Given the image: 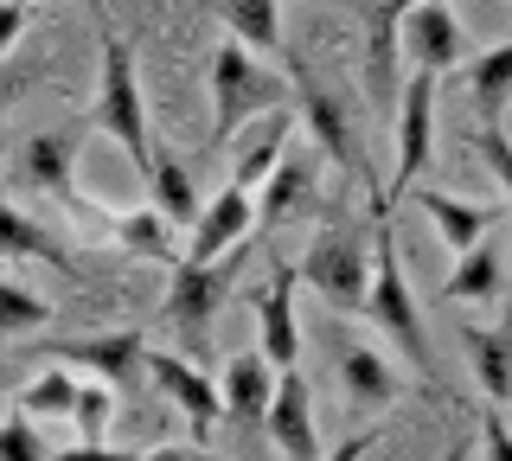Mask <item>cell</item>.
<instances>
[{"label": "cell", "instance_id": "277c9868", "mask_svg": "<svg viewBox=\"0 0 512 461\" xmlns=\"http://www.w3.org/2000/svg\"><path fill=\"white\" fill-rule=\"evenodd\" d=\"M372 250H378V231H359L352 218H327V231L301 250L295 269L333 314H365V295H372Z\"/></svg>", "mask_w": 512, "mask_h": 461}, {"label": "cell", "instance_id": "83f0119b", "mask_svg": "<svg viewBox=\"0 0 512 461\" xmlns=\"http://www.w3.org/2000/svg\"><path fill=\"white\" fill-rule=\"evenodd\" d=\"M45 321H52V308H45L32 289H20V282L0 289V327H7V333H32V327H45Z\"/></svg>", "mask_w": 512, "mask_h": 461}, {"label": "cell", "instance_id": "4dcf8cb0", "mask_svg": "<svg viewBox=\"0 0 512 461\" xmlns=\"http://www.w3.org/2000/svg\"><path fill=\"white\" fill-rule=\"evenodd\" d=\"M474 148H480L487 173L506 186V199H512V135H506V129H480V135H474Z\"/></svg>", "mask_w": 512, "mask_h": 461}, {"label": "cell", "instance_id": "8992f818", "mask_svg": "<svg viewBox=\"0 0 512 461\" xmlns=\"http://www.w3.org/2000/svg\"><path fill=\"white\" fill-rule=\"evenodd\" d=\"M295 103H301V122H308V141H314V148L327 154V161L340 167V173H352V180H359L372 199H384V186L372 180V167H365L359 135H352V109L333 97V90H320L301 65H295Z\"/></svg>", "mask_w": 512, "mask_h": 461}, {"label": "cell", "instance_id": "30bf717a", "mask_svg": "<svg viewBox=\"0 0 512 461\" xmlns=\"http://www.w3.org/2000/svg\"><path fill=\"white\" fill-rule=\"evenodd\" d=\"M461 52H468V33H461V20L448 13V0H423V7L404 20V58L410 71H461Z\"/></svg>", "mask_w": 512, "mask_h": 461}, {"label": "cell", "instance_id": "4fadbf2b", "mask_svg": "<svg viewBox=\"0 0 512 461\" xmlns=\"http://www.w3.org/2000/svg\"><path fill=\"white\" fill-rule=\"evenodd\" d=\"M276 391H282V372L276 359L263 353V346H250V353H237L224 365V417L231 423H269V410H276Z\"/></svg>", "mask_w": 512, "mask_h": 461}, {"label": "cell", "instance_id": "3957f363", "mask_svg": "<svg viewBox=\"0 0 512 461\" xmlns=\"http://www.w3.org/2000/svg\"><path fill=\"white\" fill-rule=\"evenodd\" d=\"M205 77H212V148H231L237 129H250L256 116H276L288 103V84L263 58H250V45L237 39L212 45V71Z\"/></svg>", "mask_w": 512, "mask_h": 461}, {"label": "cell", "instance_id": "d6986e66", "mask_svg": "<svg viewBox=\"0 0 512 461\" xmlns=\"http://www.w3.org/2000/svg\"><path fill=\"white\" fill-rule=\"evenodd\" d=\"M288 109H276V116H263V129L250 135V148L237 154V167H231V186H244V193H263L269 180H276V167L288 161Z\"/></svg>", "mask_w": 512, "mask_h": 461}, {"label": "cell", "instance_id": "8fae6325", "mask_svg": "<svg viewBox=\"0 0 512 461\" xmlns=\"http://www.w3.org/2000/svg\"><path fill=\"white\" fill-rule=\"evenodd\" d=\"M295 282L301 269L295 263H276L269 269V289L256 301V346L276 359V372H295L301 365V327H295Z\"/></svg>", "mask_w": 512, "mask_h": 461}, {"label": "cell", "instance_id": "6da1fadb", "mask_svg": "<svg viewBox=\"0 0 512 461\" xmlns=\"http://www.w3.org/2000/svg\"><path fill=\"white\" fill-rule=\"evenodd\" d=\"M90 122H96L109 141H122V154H128L141 173H148V161H154L148 97H141V71H135L128 39L109 33V26H96V103H90Z\"/></svg>", "mask_w": 512, "mask_h": 461}, {"label": "cell", "instance_id": "ffe728a7", "mask_svg": "<svg viewBox=\"0 0 512 461\" xmlns=\"http://www.w3.org/2000/svg\"><path fill=\"white\" fill-rule=\"evenodd\" d=\"M468 97H474L480 129H500V116L512 103V45H493V52L468 58Z\"/></svg>", "mask_w": 512, "mask_h": 461}, {"label": "cell", "instance_id": "5bb4252c", "mask_svg": "<svg viewBox=\"0 0 512 461\" xmlns=\"http://www.w3.org/2000/svg\"><path fill=\"white\" fill-rule=\"evenodd\" d=\"M45 359H71L96 372L103 385H128L135 372H148V340H141L135 327L122 333H103V340H64V346H45Z\"/></svg>", "mask_w": 512, "mask_h": 461}, {"label": "cell", "instance_id": "484cf974", "mask_svg": "<svg viewBox=\"0 0 512 461\" xmlns=\"http://www.w3.org/2000/svg\"><path fill=\"white\" fill-rule=\"evenodd\" d=\"M7 250H13V257H39V263L64 269L71 282H84V269H77V257H71L64 244H58L52 231H39V225H32V212H20V205L7 212Z\"/></svg>", "mask_w": 512, "mask_h": 461}, {"label": "cell", "instance_id": "4316f807", "mask_svg": "<svg viewBox=\"0 0 512 461\" xmlns=\"http://www.w3.org/2000/svg\"><path fill=\"white\" fill-rule=\"evenodd\" d=\"M77 397H84V385H71V372H58V365H45L32 385L13 397L20 410H32V417H77Z\"/></svg>", "mask_w": 512, "mask_h": 461}, {"label": "cell", "instance_id": "7a4b0ae2", "mask_svg": "<svg viewBox=\"0 0 512 461\" xmlns=\"http://www.w3.org/2000/svg\"><path fill=\"white\" fill-rule=\"evenodd\" d=\"M378 231V250H372V295H365V314L397 340V353L416 365V378H423L429 391H442V372H436V346H429V327L423 314H416V295L404 282V263H397V231L391 218H372Z\"/></svg>", "mask_w": 512, "mask_h": 461}, {"label": "cell", "instance_id": "e575fe53", "mask_svg": "<svg viewBox=\"0 0 512 461\" xmlns=\"http://www.w3.org/2000/svg\"><path fill=\"white\" fill-rule=\"evenodd\" d=\"M26 20H32V0H7V20H0V52H13V45H20Z\"/></svg>", "mask_w": 512, "mask_h": 461}, {"label": "cell", "instance_id": "8d00e7d4", "mask_svg": "<svg viewBox=\"0 0 512 461\" xmlns=\"http://www.w3.org/2000/svg\"><path fill=\"white\" fill-rule=\"evenodd\" d=\"M442 461H468V436H455V442H448V449H442Z\"/></svg>", "mask_w": 512, "mask_h": 461}, {"label": "cell", "instance_id": "ac0fdd59", "mask_svg": "<svg viewBox=\"0 0 512 461\" xmlns=\"http://www.w3.org/2000/svg\"><path fill=\"white\" fill-rule=\"evenodd\" d=\"M148 186H154V205L173 218L180 231H192L205 218V199H199V186H192V173L180 167V154L173 148H160L154 141V161H148Z\"/></svg>", "mask_w": 512, "mask_h": 461}, {"label": "cell", "instance_id": "2e32d148", "mask_svg": "<svg viewBox=\"0 0 512 461\" xmlns=\"http://www.w3.org/2000/svg\"><path fill=\"white\" fill-rule=\"evenodd\" d=\"M416 205H423V218L436 225V237L455 257H468V250L487 244V231L500 225V205H474V199H455V193H436V186H423L416 193Z\"/></svg>", "mask_w": 512, "mask_h": 461}, {"label": "cell", "instance_id": "1f68e13d", "mask_svg": "<svg viewBox=\"0 0 512 461\" xmlns=\"http://www.w3.org/2000/svg\"><path fill=\"white\" fill-rule=\"evenodd\" d=\"M480 442H487V461H512V429L500 410H480Z\"/></svg>", "mask_w": 512, "mask_h": 461}, {"label": "cell", "instance_id": "f1b7e54d", "mask_svg": "<svg viewBox=\"0 0 512 461\" xmlns=\"http://www.w3.org/2000/svg\"><path fill=\"white\" fill-rule=\"evenodd\" d=\"M0 461H52V449L39 442V429H32V410L13 404L7 417V436H0Z\"/></svg>", "mask_w": 512, "mask_h": 461}, {"label": "cell", "instance_id": "9a60e30c", "mask_svg": "<svg viewBox=\"0 0 512 461\" xmlns=\"http://www.w3.org/2000/svg\"><path fill=\"white\" fill-rule=\"evenodd\" d=\"M269 442L288 455V461H320V429H314V391L301 372H282V391H276V410H269Z\"/></svg>", "mask_w": 512, "mask_h": 461}, {"label": "cell", "instance_id": "52a82bcc", "mask_svg": "<svg viewBox=\"0 0 512 461\" xmlns=\"http://www.w3.org/2000/svg\"><path fill=\"white\" fill-rule=\"evenodd\" d=\"M436 84H442V77L410 71L404 90H397V173H391V186H384L391 205L404 199L410 180L429 167V148H436Z\"/></svg>", "mask_w": 512, "mask_h": 461}, {"label": "cell", "instance_id": "ba28073f", "mask_svg": "<svg viewBox=\"0 0 512 461\" xmlns=\"http://www.w3.org/2000/svg\"><path fill=\"white\" fill-rule=\"evenodd\" d=\"M148 378H154V391L186 417L192 442L205 449V442H212V429L224 423V391L205 378V365L186 359V353H148Z\"/></svg>", "mask_w": 512, "mask_h": 461}, {"label": "cell", "instance_id": "e0dca14e", "mask_svg": "<svg viewBox=\"0 0 512 461\" xmlns=\"http://www.w3.org/2000/svg\"><path fill=\"white\" fill-rule=\"evenodd\" d=\"M314 154L320 148H288V161L276 167V180L256 193V205H263V231L288 225V218H301L314 205Z\"/></svg>", "mask_w": 512, "mask_h": 461}, {"label": "cell", "instance_id": "7c38bea8", "mask_svg": "<svg viewBox=\"0 0 512 461\" xmlns=\"http://www.w3.org/2000/svg\"><path fill=\"white\" fill-rule=\"evenodd\" d=\"M250 225H256V205H250V193L244 186H231L224 180L212 199H205V218L192 225V244H186V263H224L237 244L250 237Z\"/></svg>", "mask_w": 512, "mask_h": 461}, {"label": "cell", "instance_id": "f546056e", "mask_svg": "<svg viewBox=\"0 0 512 461\" xmlns=\"http://www.w3.org/2000/svg\"><path fill=\"white\" fill-rule=\"evenodd\" d=\"M109 417H116V397H109V385H84V397H77V429H84V442H103Z\"/></svg>", "mask_w": 512, "mask_h": 461}, {"label": "cell", "instance_id": "d6a6232c", "mask_svg": "<svg viewBox=\"0 0 512 461\" xmlns=\"http://www.w3.org/2000/svg\"><path fill=\"white\" fill-rule=\"evenodd\" d=\"M378 442H384V423H372V429H359V436H346L340 449H333V455H320V461H365V455L378 449Z\"/></svg>", "mask_w": 512, "mask_h": 461}, {"label": "cell", "instance_id": "44dd1931", "mask_svg": "<svg viewBox=\"0 0 512 461\" xmlns=\"http://www.w3.org/2000/svg\"><path fill=\"white\" fill-rule=\"evenodd\" d=\"M461 340L474 346V372L487 404H512V327H461Z\"/></svg>", "mask_w": 512, "mask_h": 461}, {"label": "cell", "instance_id": "836d02e7", "mask_svg": "<svg viewBox=\"0 0 512 461\" xmlns=\"http://www.w3.org/2000/svg\"><path fill=\"white\" fill-rule=\"evenodd\" d=\"M52 461H141L128 449H109V442H77V449H58Z\"/></svg>", "mask_w": 512, "mask_h": 461}, {"label": "cell", "instance_id": "d590c367", "mask_svg": "<svg viewBox=\"0 0 512 461\" xmlns=\"http://www.w3.org/2000/svg\"><path fill=\"white\" fill-rule=\"evenodd\" d=\"M141 461H212L205 449H154V455H141Z\"/></svg>", "mask_w": 512, "mask_h": 461}, {"label": "cell", "instance_id": "d4e9b609", "mask_svg": "<svg viewBox=\"0 0 512 461\" xmlns=\"http://www.w3.org/2000/svg\"><path fill=\"white\" fill-rule=\"evenodd\" d=\"M340 378H346V391H352V404H359V410L397 404V372L372 353V346H352V353L340 359Z\"/></svg>", "mask_w": 512, "mask_h": 461}, {"label": "cell", "instance_id": "603a6c76", "mask_svg": "<svg viewBox=\"0 0 512 461\" xmlns=\"http://www.w3.org/2000/svg\"><path fill=\"white\" fill-rule=\"evenodd\" d=\"M173 231H180V225H173L160 205H141V212H122V218H116V237H122V244L135 250V257L167 263V269H173V263H186L180 250H173Z\"/></svg>", "mask_w": 512, "mask_h": 461}, {"label": "cell", "instance_id": "5b68a950", "mask_svg": "<svg viewBox=\"0 0 512 461\" xmlns=\"http://www.w3.org/2000/svg\"><path fill=\"white\" fill-rule=\"evenodd\" d=\"M237 263H244V257H224V263H173L160 314H167L173 333H180L186 359H205V353H212V327H218L224 295H231Z\"/></svg>", "mask_w": 512, "mask_h": 461}, {"label": "cell", "instance_id": "7402d4cb", "mask_svg": "<svg viewBox=\"0 0 512 461\" xmlns=\"http://www.w3.org/2000/svg\"><path fill=\"white\" fill-rule=\"evenodd\" d=\"M224 26H231L237 45H256V52H282V0H218Z\"/></svg>", "mask_w": 512, "mask_h": 461}, {"label": "cell", "instance_id": "cb8c5ba5", "mask_svg": "<svg viewBox=\"0 0 512 461\" xmlns=\"http://www.w3.org/2000/svg\"><path fill=\"white\" fill-rule=\"evenodd\" d=\"M500 289H506V263H500V250H493V244H480V250H468V257L448 269L442 301H493Z\"/></svg>", "mask_w": 512, "mask_h": 461}, {"label": "cell", "instance_id": "9c48e42d", "mask_svg": "<svg viewBox=\"0 0 512 461\" xmlns=\"http://www.w3.org/2000/svg\"><path fill=\"white\" fill-rule=\"evenodd\" d=\"M77 141H84V129H77V122L39 129V135L20 148V167H13V180H20L26 193H52V199H64V205H77V180H71Z\"/></svg>", "mask_w": 512, "mask_h": 461}]
</instances>
